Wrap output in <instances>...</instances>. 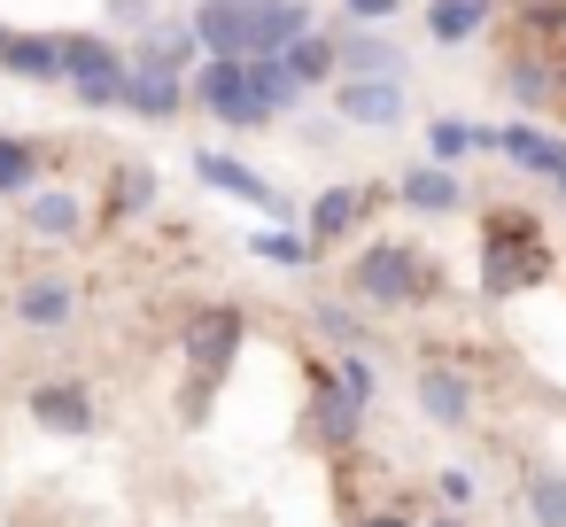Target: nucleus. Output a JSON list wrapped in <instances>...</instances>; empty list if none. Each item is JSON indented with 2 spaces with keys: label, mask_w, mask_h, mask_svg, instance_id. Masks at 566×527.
Masks as SVG:
<instances>
[{
  "label": "nucleus",
  "mask_w": 566,
  "mask_h": 527,
  "mask_svg": "<svg viewBox=\"0 0 566 527\" xmlns=\"http://www.w3.org/2000/svg\"><path fill=\"white\" fill-rule=\"evenodd\" d=\"M55 48H63V78H71V94H78V102H94V109H109V102H117V109H125V71H133V63H125L109 40L63 32Z\"/></svg>",
  "instance_id": "f257e3e1"
},
{
  "label": "nucleus",
  "mask_w": 566,
  "mask_h": 527,
  "mask_svg": "<svg viewBox=\"0 0 566 527\" xmlns=\"http://www.w3.org/2000/svg\"><path fill=\"white\" fill-rule=\"evenodd\" d=\"M195 94L218 109V125H272L280 109L256 94V78H249V63H202V78H195Z\"/></svg>",
  "instance_id": "f03ea898"
},
{
  "label": "nucleus",
  "mask_w": 566,
  "mask_h": 527,
  "mask_svg": "<svg viewBox=\"0 0 566 527\" xmlns=\"http://www.w3.org/2000/svg\"><path fill=\"white\" fill-rule=\"evenodd\" d=\"M357 287H365V303H411L427 280H419V264H411L403 241H373L357 256Z\"/></svg>",
  "instance_id": "7ed1b4c3"
},
{
  "label": "nucleus",
  "mask_w": 566,
  "mask_h": 527,
  "mask_svg": "<svg viewBox=\"0 0 566 527\" xmlns=\"http://www.w3.org/2000/svg\"><path fill=\"white\" fill-rule=\"evenodd\" d=\"M179 349H187L195 372H226L233 349H241V310H195V318L179 326Z\"/></svg>",
  "instance_id": "20e7f679"
},
{
  "label": "nucleus",
  "mask_w": 566,
  "mask_h": 527,
  "mask_svg": "<svg viewBox=\"0 0 566 527\" xmlns=\"http://www.w3.org/2000/svg\"><path fill=\"white\" fill-rule=\"evenodd\" d=\"M179 102H187V78H179L171 63H156V55H133V71H125V109H140V117H179Z\"/></svg>",
  "instance_id": "39448f33"
},
{
  "label": "nucleus",
  "mask_w": 566,
  "mask_h": 527,
  "mask_svg": "<svg viewBox=\"0 0 566 527\" xmlns=\"http://www.w3.org/2000/svg\"><path fill=\"white\" fill-rule=\"evenodd\" d=\"M342 117H349V125H396V117H403L396 78H349V86H342Z\"/></svg>",
  "instance_id": "423d86ee"
},
{
  "label": "nucleus",
  "mask_w": 566,
  "mask_h": 527,
  "mask_svg": "<svg viewBox=\"0 0 566 527\" xmlns=\"http://www.w3.org/2000/svg\"><path fill=\"white\" fill-rule=\"evenodd\" d=\"M357 210H365V187H326V194L311 202V241H318V249L342 241V233L357 225Z\"/></svg>",
  "instance_id": "0eeeda50"
},
{
  "label": "nucleus",
  "mask_w": 566,
  "mask_h": 527,
  "mask_svg": "<svg viewBox=\"0 0 566 527\" xmlns=\"http://www.w3.org/2000/svg\"><path fill=\"white\" fill-rule=\"evenodd\" d=\"M32 419L40 426H63V434H86L94 426V403H86V388H32Z\"/></svg>",
  "instance_id": "6e6552de"
},
{
  "label": "nucleus",
  "mask_w": 566,
  "mask_h": 527,
  "mask_svg": "<svg viewBox=\"0 0 566 527\" xmlns=\"http://www.w3.org/2000/svg\"><path fill=\"white\" fill-rule=\"evenodd\" d=\"M195 171H202L218 194H241V202H264V210H280V202H272V187H264L249 164H233V156H195Z\"/></svg>",
  "instance_id": "1a4fd4ad"
},
{
  "label": "nucleus",
  "mask_w": 566,
  "mask_h": 527,
  "mask_svg": "<svg viewBox=\"0 0 566 527\" xmlns=\"http://www.w3.org/2000/svg\"><path fill=\"white\" fill-rule=\"evenodd\" d=\"M489 24V0H427V32L434 40H473Z\"/></svg>",
  "instance_id": "9d476101"
},
{
  "label": "nucleus",
  "mask_w": 566,
  "mask_h": 527,
  "mask_svg": "<svg viewBox=\"0 0 566 527\" xmlns=\"http://www.w3.org/2000/svg\"><path fill=\"white\" fill-rule=\"evenodd\" d=\"M140 55H156V63L187 71V63L202 55V32H195V24H164V17H156V24H148V40H140Z\"/></svg>",
  "instance_id": "9b49d317"
},
{
  "label": "nucleus",
  "mask_w": 566,
  "mask_h": 527,
  "mask_svg": "<svg viewBox=\"0 0 566 527\" xmlns=\"http://www.w3.org/2000/svg\"><path fill=\"white\" fill-rule=\"evenodd\" d=\"M280 63H287V78H295V86H318V78H334V63H342V48H326L318 32H303V40H295V48H287Z\"/></svg>",
  "instance_id": "f8f14e48"
},
{
  "label": "nucleus",
  "mask_w": 566,
  "mask_h": 527,
  "mask_svg": "<svg viewBox=\"0 0 566 527\" xmlns=\"http://www.w3.org/2000/svg\"><path fill=\"white\" fill-rule=\"evenodd\" d=\"M357 411H365V403L342 396L334 372H318V434H326V442H349V434H357Z\"/></svg>",
  "instance_id": "ddd939ff"
},
{
  "label": "nucleus",
  "mask_w": 566,
  "mask_h": 527,
  "mask_svg": "<svg viewBox=\"0 0 566 527\" xmlns=\"http://www.w3.org/2000/svg\"><path fill=\"white\" fill-rule=\"evenodd\" d=\"M342 63H349L357 78H396V71H403V55H396L388 40H365V32H357V40H342Z\"/></svg>",
  "instance_id": "4468645a"
},
{
  "label": "nucleus",
  "mask_w": 566,
  "mask_h": 527,
  "mask_svg": "<svg viewBox=\"0 0 566 527\" xmlns=\"http://www.w3.org/2000/svg\"><path fill=\"white\" fill-rule=\"evenodd\" d=\"M403 202H411V210H458V179L419 164V171H403Z\"/></svg>",
  "instance_id": "2eb2a0df"
},
{
  "label": "nucleus",
  "mask_w": 566,
  "mask_h": 527,
  "mask_svg": "<svg viewBox=\"0 0 566 527\" xmlns=\"http://www.w3.org/2000/svg\"><path fill=\"white\" fill-rule=\"evenodd\" d=\"M419 403H427L442 426H458V419H465V380H458V372H419Z\"/></svg>",
  "instance_id": "dca6fc26"
},
{
  "label": "nucleus",
  "mask_w": 566,
  "mask_h": 527,
  "mask_svg": "<svg viewBox=\"0 0 566 527\" xmlns=\"http://www.w3.org/2000/svg\"><path fill=\"white\" fill-rule=\"evenodd\" d=\"M9 71L48 86V78H63V48H55V40H17V48H9Z\"/></svg>",
  "instance_id": "f3484780"
},
{
  "label": "nucleus",
  "mask_w": 566,
  "mask_h": 527,
  "mask_svg": "<svg viewBox=\"0 0 566 527\" xmlns=\"http://www.w3.org/2000/svg\"><path fill=\"white\" fill-rule=\"evenodd\" d=\"M17 310H24V326H63L71 318V287L63 280H40V287H24Z\"/></svg>",
  "instance_id": "a211bd4d"
},
{
  "label": "nucleus",
  "mask_w": 566,
  "mask_h": 527,
  "mask_svg": "<svg viewBox=\"0 0 566 527\" xmlns=\"http://www.w3.org/2000/svg\"><path fill=\"white\" fill-rule=\"evenodd\" d=\"M24 218H32L40 233H78V225H86V218H78V202H71L63 187H55V194H32V202H24Z\"/></svg>",
  "instance_id": "6ab92c4d"
},
{
  "label": "nucleus",
  "mask_w": 566,
  "mask_h": 527,
  "mask_svg": "<svg viewBox=\"0 0 566 527\" xmlns=\"http://www.w3.org/2000/svg\"><path fill=\"white\" fill-rule=\"evenodd\" d=\"M249 78H256V94H264L272 109H287V102L303 94V86L287 78V63H280V55H256V63H249Z\"/></svg>",
  "instance_id": "aec40b11"
},
{
  "label": "nucleus",
  "mask_w": 566,
  "mask_h": 527,
  "mask_svg": "<svg viewBox=\"0 0 566 527\" xmlns=\"http://www.w3.org/2000/svg\"><path fill=\"white\" fill-rule=\"evenodd\" d=\"M32 171H40V156L24 140H0V194H32Z\"/></svg>",
  "instance_id": "412c9836"
},
{
  "label": "nucleus",
  "mask_w": 566,
  "mask_h": 527,
  "mask_svg": "<svg viewBox=\"0 0 566 527\" xmlns=\"http://www.w3.org/2000/svg\"><path fill=\"white\" fill-rule=\"evenodd\" d=\"M551 148H558V140L535 133V125H512V133H504V156H520L527 171H551Z\"/></svg>",
  "instance_id": "4be33fe9"
},
{
  "label": "nucleus",
  "mask_w": 566,
  "mask_h": 527,
  "mask_svg": "<svg viewBox=\"0 0 566 527\" xmlns=\"http://www.w3.org/2000/svg\"><path fill=\"white\" fill-rule=\"evenodd\" d=\"M249 249H256V256H272V264H311V256H318V241H311V233H256Z\"/></svg>",
  "instance_id": "5701e85b"
},
{
  "label": "nucleus",
  "mask_w": 566,
  "mask_h": 527,
  "mask_svg": "<svg viewBox=\"0 0 566 527\" xmlns=\"http://www.w3.org/2000/svg\"><path fill=\"white\" fill-rule=\"evenodd\" d=\"M334 388H342V396H357V403H373V396H380V380H373V365H365V357H342V365H334Z\"/></svg>",
  "instance_id": "b1692460"
},
{
  "label": "nucleus",
  "mask_w": 566,
  "mask_h": 527,
  "mask_svg": "<svg viewBox=\"0 0 566 527\" xmlns=\"http://www.w3.org/2000/svg\"><path fill=\"white\" fill-rule=\"evenodd\" d=\"M527 504H535V519H543V527H566V481H551V473H543V481L527 488Z\"/></svg>",
  "instance_id": "393cba45"
},
{
  "label": "nucleus",
  "mask_w": 566,
  "mask_h": 527,
  "mask_svg": "<svg viewBox=\"0 0 566 527\" xmlns=\"http://www.w3.org/2000/svg\"><path fill=\"white\" fill-rule=\"evenodd\" d=\"M427 140H434V156H465V148H481V125H458V117H442Z\"/></svg>",
  "instance_id": "a878e982"
},
{
  "label": "nucleus",
  "mask_w": 566,
  "mask_h": 527,
  "mask_svg": "<svg viewBox=\"0 0 566 527\" xmlns=\"http://www.w3.org/2000/svg\"><path fill=\"white\" fill-rule=\"evenodd\" d=\"M396 9H403V0H349V17H357V24H388Z\"/></svg>",
  "instance_id": "bb28decb"
},
{
  "label": "nucleus",
  "mask_w": 566,
  "mask_h": 527,
  "mask_svg": "<svg viewBox=\"0 0 566 527\" xmlns=\"http://www.w3.org/2000/svg\"><path fill=\"white\" fill-rule=\"evenodd\" d=\"M543 86H551V78H543V71H527V63H520V71H512V94H520V102H543Z\"/></svg>",
  "instance_id": "cd10ccee"
},
{
  "label": "nucleus",
  "mask_w": 566,
  "mask_h": 527,
  "mask_svg": "<svg viewBox=\"0 0 566 527\" xmlns=\"http://www.w3.org/2000/svg\"><path fill=\"white\" fill-rule=\"evenodd\" d=\"M148 202V171H125V194H117V210H140Z\"/></svg>",
  "instance_id": "c85d7f7f"
},
{
  "label": "nucleus",
  "mask_w": 566,
  "mask_h": 527,
  "mask_svg": "<svg viewBox=\"0 0 566 527\" xmlns=\"http://www.w3.org/2000/svg\"><path fill=\"white\" fill-rule=\"evenodd\" d=\"M434 488H442V504H473V481H465V473H442Z\"/></svg>",
  "instance_id": "c756f323"
},
{
  "label": "nucleus",
  "mask_w": 566,
  "mask_h": 527,
  "mask_svg": "<svg viewBox=\"0 0 566 527\" xmlns=\"http://www.w3.org/2000/svg\"><path fill=\"white\" fill-rule=\"evenodd\" d=\"M109 17H125V24H156V17H148V0H109Z\"/></svg>",
  "instance_id": "7c9ffc66"
},
{
  "label": "nucleus",
  "mask_w": 566,
  "mask_h": 527,
  "mask_svg": "<svg viewBox=\"0 0 566 527\" xmlns=\"http://www.w3.org/2000/svg\"><path fill=\"white\" fill-rule=\"evenodd\" d=\"M543 179H558V187H566V140L551 148V171H543Z\"/></svg>",
  "instance_id": "2f4dec72"
},
{
  "label": "nucleus",
  "mask_w": 566,
  "mask_h": 527,
  "mask_svg": "<svg viewBox=\"0 0 566 527\" xmlns=\"http://www.w3.org/2000/svg\"><path fill=\"white\" fill-rule=\"evenodd\" d=\"M9 48H17V32H0V63H9Z\"/></svg>",
  "instance_id": "473e14b6"
},
{
  "label": "nucleus",
  "mask_w": 566,
  "mask_h": 527,
  "mask_svg": "<svg viewBox=\"0 0 566 527\" xmlns=\"http://www.w3.org/2000/svg\"><path fill=\"white\" fill-rule=\"evenodd\" d=\"M365 527H403V519H388V512H380V519H365Z\"/></svg>",
  "instance_id": "72a5a7b5"
},
{
  "label": "nucleus",
  "mask_w": 566,
  "mask_h": 527,
  "mask_svg": "<svg viewBox=\"0 0 566 527\" xmlns=\"http://www.w3.org/2000/svg\"><path fill=\"white\" fill-rule=\"evenodd\" d=\"M434 527H458V519H434Z\"/></svg>",
  "instance_id": "f704fd0d"
}]
</instances>
